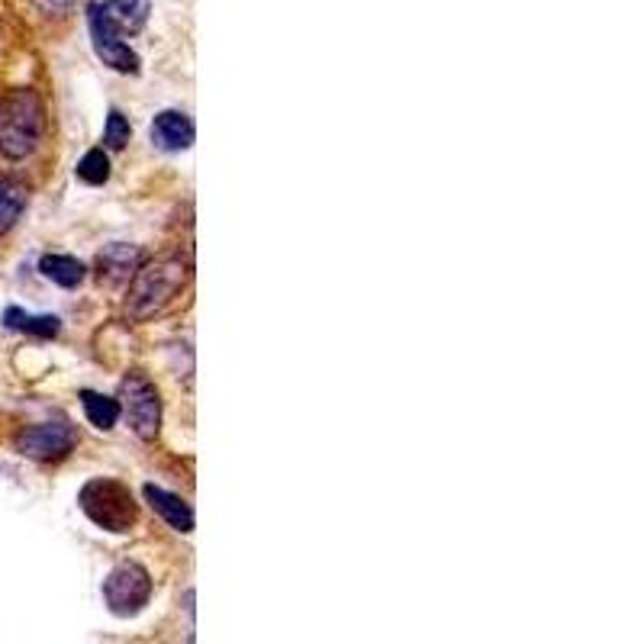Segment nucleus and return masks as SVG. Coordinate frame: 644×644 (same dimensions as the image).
I'll return each mask as SVG.
<instances>
[{
  "label": "nucleus",
  "mask_w": 644,
  "mask_h": 644,
  "mask_svg": "<svg viewBox=\"0 0 644 644\" xmlns=\"http://www.w3.org/2000/svg\"><path fill=\"white\" fill-rule=\"evenodd\" d=\"M187 261L181 255H159L135 268L127 291V316L135 323H145L168 309L184 284H187Z\"/></svg>",
  "instance_id": "f257e3e1"
},
{
  "label": "nucleus",
  "mask_w": 644,
  "mask_h": 644,
  "mask_svg": "<svg viewBox=\"0 0 644 644\" xmlns=\"http://www.w3.org/2000/svg\"><path fill=\"white\" fill-rule=\"evenodd\" d=\"M45 132L43 97L33 87H13L0 97V155L20 162L40 149Z\"/></svg>",
  "instance_id": "f03ea898"
},
{
  "label": "nucleus",
  "mask_w": 644,
  "mask_h": 644,
  "mask_svg": "<svg viewBox=\"0 0 644 644\" xmlns=\"http://www.w3.org/2000/svg\"><path fill=\"white\" fill-rule=\"evenodd\" d=\"M78 506L97 528L113 532V535H127L139 519V506H135L132 490L117 477L87 480L81 493H78Z\"/></svg>",
  "instance_id": "7ed1b4c3"
},
{
  "label": "nucleus",
  "mask_w": 644,
  "mask_h": 644,
  "mask_svg": "<svg viewBox=\"0 0 644 644\" xmlns=\"http://www.w3.org/2000/svg\"><path fill=\"white\" fill-rule=\"evenodd\" d=\"M152 600V574L139 560H120L103 580V602L117 619L139 615Z\"/></svg>",
  "instance_id": "20e7f679"
},
{
  "label": "nucleus",
  "mask_w": 644,
  "mask_h": 644,
  "mask_svg": "<svg viewBox=\"0 0 644 644\" xmlns=\"http://www.w3.org/2000/svg\"><path fill=\"white\" fill-rule=\"evenodd\" d=\"M120 410L127 416L129 429L135 432V438L152 441L162 429V396L159 386L152 384L145 374L132 371L120 384Z\"/></svg>",
  "instance_id": "39448f33"
},
{
  "label": "nucleus",
  "mask_w": 644,
  "mask_h": 644,
  "mask_svg": "<svg viewBox=\"0 0 644 644\" xmlns=\"http://www.w3.org/2000/svg\"><path fill=\"white\" fill-rule=\"evenodd\" d=\"M78 432L68 419H48V423H33L13 435L17 455L30 461H62L75 451Z\"/></svg>",
  "instance_id": "423d86ee"
},
{
  "label": "nucleus",
  "mask_w": 644,
  "mask_h": 644,
  "mask_svg": "<svg viewBox=\"0 0 644 644\" xmlns=\"http://www.w3.org/2000/svg\"><path fill=\"white\" fill-rule=\"evenodd\" d=\"M87 30H90V43H94L97 58L107 68H113L120 75H139V55L129 48V43H123L120 26L107 17V10H103L100 0H94L87 7Z\"/></svg>",
  "instance_id": "0eeeda50"
},
{
  "label": "nucleus",
  "mask_w": 644,
  "mask_h": 644,
  "mask_svg": "<svg viewBox=\"0 0 644 644\" xmlns=\"http://www.w3.org/2000/svg\"><path fill=\"white\" fill-rule=\"evenodd\" d=\"M139 264H142V252H139L135 245L113 242V245H107V249L97 255V281L107 284V287L129 284Z\"/></svg>",
  "instance_id": "6e6552de"
},
{
  "label": "nucleus",
  "mask_w": 644,
  "mask_h": 644,
  "mask_svg": "<svg viewBox=\"0 0 644 644\" xmlns=\"http://www.w3.org/2000/svg\"><path fill=\"white\" fill-rule=\"evenodd\" d=\"M142 496L152 506V513L162 515L168 522V528L181 532V535H190L194 532V510H190L187 500H181L177 493L165 490V487H155V483H145L142 487Z\"/></svg>",
  "instance_id": "1a4fd4ad"
},
{
  "label": "nucleus",
  "mask_w": 644,
  "mask_h": 644,
  "mask_svg": "<svg viewBox=\"0 0 644 644\" xmlns=\"http://www.w3.org/2000/svg\"><path fill=\"white\" fill-rule=\"evenodd\" d=\"M194 120L181 110H162L155 120H152V142L162 149V152H184L194 145Z\"/></svg>",
  "instance_id": "9d476101"
},
{
  "label": "nucleus",
  "mask_w": 644,
  "mask_h": 644,
  "mask_svg": "<svg viewBox=\"0 0 644 644\" xmlns=\"http://www.w3.org/2000/svg\"><path fill=\"white\" fill-rule=\"evenodd\" d=\"M107 17L120 26V33H139L149 23L152 13V0H100Z\"/></svg>",
  "instance_id": "9b49d317"
},
{
  "label": "nucleus",
  "mask_w": 644,
  "mask_h": 644,
  "mask_svg": "<svg viewBox=\"0 0 644 644\" xmlns=\"http://www.w3.org/2000/svg\"><path fill=\"white\" fill-rule=\"evenodd\" d=\"M40 271H43L45 281H52L65 291L78 287L87 274L85 261H78L75 255H43L40 258Z\"/></svg>",
  "instance_id": "f8f14e48"
},
{
  "label": "nucleus",
  "mask_w": 644,
  "mask_h": 644,
  "mask_svg": "<svg viewBox=\"0 0 644 644\" xmlns=\"http://www.w3.org/2000/svg\"><path fill=\"white\" fill-rule=\"evenodd\" d=\"M3 326L13 329V332H26V336H36V339H55L62 332V319L58 316H30L17 306H10L3 313Z\"/></svg>",
  "instance_id": "ddd939ff"
},
{
  "label": "nucleus",
  "mask_w": 644,
  "mask_h": 644,
  "mask_svg": "<svg viewBox=\"0 0 644 644\" xmlns=\"http://www.w3.org/2000/svg\"><path fill=\"white\" fill-rule=\"evenodd\" d=\"M81 406H85L87 423L100 432H110L120 423V416H123L120 400L103 396V393H94V390H81Z\"/></svg>",
  "instance_id": "4468645a"
},
{
  "label": "nucleus",
  "mask_w": 644,
  "mask_h": 644,
  "mask_svg": "<svg viewBox=\"0 0 644 644\" xmlns=\"http://www.w3.org/2000/svg\"><path fill=\"white\" fill-rule=\"evenodd\" d=\"M26 210V187L13 177H0V236H7Z\"/></svg>",
  "instance_id": "2eb2a0df"
},
{
  "label": "nucleus",
  "mask_w": 644,
  "mask_h": 644,
  "mask_svg": "<svg viewBox=\"0 0 644 644\" xmlns=\"http://www.w3.org/2000/svg\"><path fill=\"white\" fill-rule=\"evenodd\" d=\"M75 174H78V181H85L90 187L107 184L110 181V155L103 149H90V152H85V159L78 162Z\"/></svg>",
  "instance_id": "dca6fc26"
},
{
  "label": "nucleus",
  "mask_w": 644,
  "mask_h": 644,
  "mask_svg": "<svg viewBox=\"0 0 644 644\" xmlns=\"http://www.w3.org/2000/svg\"><path fill=\"white\" fill-rule=\"evenodd\" d=\"M129 135H132L129 120L113 107V110L107 113V127H103V142H107V149H127Z\"/></svg>",
  "instance_id": "f3484780"
}]
</instances>
